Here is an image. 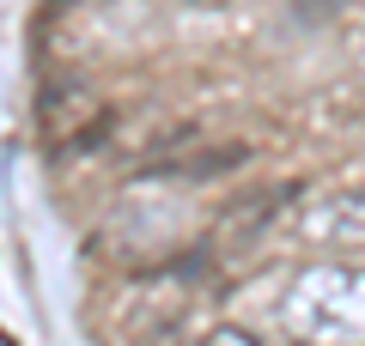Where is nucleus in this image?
<instances>
[{
    "instance_id": "f257e3e1",
    "label": "nucleus",
    "mask_w": 365,
    "mask_h": 346,
    "mask_svg": "<svg viewBox=\"0 0 365 346\" xmlns=\"http://www.w3.org/2000/svg\"><path fill=\"white\" fill-rule=\"evenodd\" d=\"M280 328L299 346H365V273L317 261L280 298Z\"/></svg>"
},
{
    "instance_id": "f03ea898",
    "label": "nucleus",
    "mask_w": 365,
    "mask_h": 346,
    "mask_svg": "<svg viewBox=\"0 0 365 346\" xmlns=\"http://www.w3.org/2000/svg\"><path fill=\"white\" fill-rule=\"evenodd\" d=\"M299 237H304V243L359 249V243H365V189L311 194V201L299 206Z\"/></svg>"
},
{
    "instance_id": "7ed1b4c3",
    "label": "nucleus",
    "mask_w": 365,
    "mask_h": 346,
    "mask_svg": "<svg viewBox=\"0 0 365 346\" xmlns=\"http://www.w3.org/2000/svg\"><path fill=\"white\" fill-rule=\"evenodd\" d=\"M195 346H262L256 334H244V328H213L207 340H195Z\"/></svg>"
}]
</instances>
